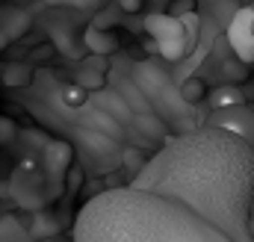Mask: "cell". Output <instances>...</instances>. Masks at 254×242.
Returning <instances> with one entry per match:
<instances>
[{
	"label": "cell",
	"instance_id": "obj_1",
	"mask_svg": "<svg viewBox=\"0 0 254 242\" xmlns=\"http://www.w3.org/2000/svg\"><path fill=\"white\" fill-rule=\"evenodd\" d=\"M74 242H254V145L213 124L169 139L80 207Z\"/></svg>",
	"mask_w": 254,
	"mask_h": 242
},
{
	"label": "cell",
	"instance_id": "obj_2",
	"mask_svg": "<svg viewBox=\"0 0 254 242\" xmlns=\"http://www.w3.org/2000/svg\"><path fill=\"white\" fill-rule=\"evenodd\" d=\"M213 104H216L219 110H231V107H237V104H240V95H237V92H228V89H222V92H216Z\"/></svg>",
	"mask_w": 254,
	"mask_h": 242
},
{
	"label": "cell",
	"instance_id": "obj_3",
	"mask_svg": "<svg viewBox=\"0 0 254 242\" xmlns=\"http://www.w3.org/2000/svg\"><path fill=\"white\" fill-rule=\"evenodd\" d=\"M63 95H65V101H68V107H83V104H86V95H83L77 86H65Z\"/></svg>",
	"mask_w": 254,
	"mask_h": 242
},
{
	"label": "cell",
	"instance_id": "obj_4",
	"mask_svg": "<svg viewBox=\"0 0 254 242\" xmlns=\"http://www.w3.org/2000/svg\"><path fill=\"white\" fill-rule=\"evenodd\" d=\"M201 95H204V86H201V83H190V86L184 89V98H187L190 104H195V101H198Z\"/></svg>",
	"mask_w": 254,
	"mask_h": 242
},
{
	"label": "cell",
	"instance_id": "obj_5",
	"mask_svg": "<svg viewBox=\"0 0 254 242\" xmlns=\"http://www.w3.org/2000/svg\"><path fill=\"white\" fill-rule=\"evenodd\" d=\"M119 3L125 6L127 12H136V9H139V0H119Z\"/></svg>",
	"mask_w": 254,
	"mask_h": 242
}]
</instances>
